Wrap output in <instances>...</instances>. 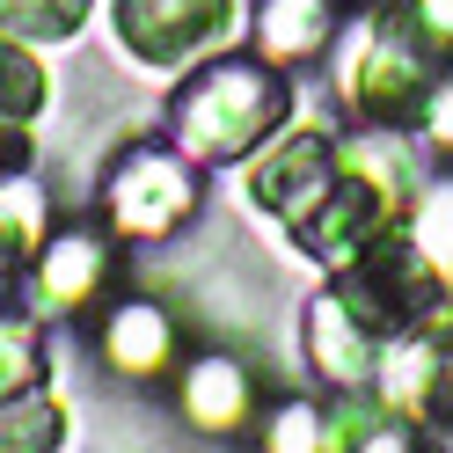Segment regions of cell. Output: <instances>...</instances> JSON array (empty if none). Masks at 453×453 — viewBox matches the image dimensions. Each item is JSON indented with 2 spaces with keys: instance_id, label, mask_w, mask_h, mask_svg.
<instances>
[{
  "instance_id": "obj_5",
  "label": "cell",
  "mask_w": 453,
  "mask_h": 453,
  "mask_svg": "<svg viewBox=\"0 0 453 453\" xmlns=\"http://www.w3.org/2000/svg\"><path fill=\"white\" fill-rule=\"evenodd\" d=\"M110 212H118V226H132V234H161V226H176L190 212V168L176 154H132L118 168V183H110Z\"/></svg>"
},
{
  "instance_id": "obj_15",
  "label": "cell",
  "mask_w": 453,
  "mask_h": 453,
  "mask_svg": "<svg viewBox=\"0 0 453 453\" xmlns=\"http://www.w3.org/2000/svg\"><path fill=\"white\" fill-rule=\"evenodd\" d=\"M96 264H103V249L88 234H59L44 249V300H81L96 286Z\"/></svg>"
},
{
  "instance_id": "obj_19",
  "label": "cell",
  "mask_w": 453,
  "mask_h": 453,
  "mask_svg": "<svg viewBox=\"0 0 453 453\" xmlns=\"http://www.w3.org/2000/svg\"><path fill=\"white\" fill-rule=\"evenodd\" d=\"M15 154H22V139H15V118H0V168H15Z\"/></svg>"
},
{
  "instance_id": "obj_7",
  "label": "cell",
  "mask_w": 453,
  "mask_h": 453,
  "mask_svg": "<svg viewBox=\"0 0 453 453\" xmlns=\"http://www.w3.org/2000/svg\"><path fill=\"white\" fill-rule=\"evenodd\" d=\"M388 395H403L432 432H453V322H432V336H403V351L388 358Z\"/></svg>"
},
{
  "instance_id": "obj_12",
  "label": "cell",
  "mask_w": 453,
  "mask_h": 453,
  "mask_svg": "<svg viewBox=\"0 0 453 453\" xmlns=\"http://www.w3.org/2000/svg\"><path fill=\"white\" fill-rule=\"evenodd\" d=\"M96 0H0V30L22 44H66Z\"/></svg>"
},
{
  "instance_id": "obj_8",
  "label": "cell",
  "mask_w": 453,
  "mask_h": 453,
  "mask_svg": "<svg viewBox=\"0 0 453 453\" xmlns=\"http://www.w3.org/2000/svg\"><path fill=\"white\" fill-rule=\"evenodd\" d=\"M336 30V0H264L257 8V44L264 59L293 66V59H315Z\"/></svg>"
},
{
  "instance_id": "obj_6",
  "label": "cell",
  "mask_w": 453,
  "mask_h": 453,
  "mask_svg": "<svg viewBox=\"0 0 453 453\" xmlns=\"http://www.w3.org/2000/svg\"><path fill=\"white\" fill-rule=\"evenodd\" d=\"M329 176H336L329 139H322V132H293V139H278V147H271L257 168H249V190H257V205L300 219V212L329 190Z\"/></svg>"
},
{
  "instance_id": "obj_18",
  "label": "cell",
  "mask_w": 453,
  "mask_h": 453,
  "mask_svg": "<svg viewBox=\"0 0 453 453\" xmlns=\"http://www.w3.org/2000/svg\"><path fill=\"white\" fill-rule=\"evenodd\" d=\"M424 132H432L439 147H453V73L439 81L432 96H424Z\"/></svg>"
},
{
  "instance_id": "obj_16",
  "label": "cell",
  "mask_w": 453,
  "mask_h": 453,
  "mask_svg": "<svg viewBox=\"0 0 453 453\" xmlns=\"http://www.w3.org/2000/svg\"><path fill=\"white\" fill-rule=\"evenodd\" d=\"M44 373V344L30 329H15V322H0V403H8V395H22Z\"/></svg>"
},
{
  "instance_id": "obj_13",
  "label": "cell",
  "mask_w": 453,
  "mask_h": 453,
  "mask_svg": "<svg viewBox=\"0 0 453 453\" xmlns=\"http://www.w3.org/2000/svg\"><path fill=\"white\" fill-rule=\"evenodd\" d=\"M44 96H51V81H44V66H37V51L0 30V118H15V125L37 118Z\"/></svg>"
},
{
  "instance_id": "obj_3",
  "label": "cell",
  "mask_w": 453,
  "mask_h": 453,
  "mask_svg": "<svg viewBox=\"0 0 453 453\" xmlns=\"http://www.w3.org/2000/svg\"><path fill=\"white\" fill-rule=\"evenodd\" d=\"M110 30L139 66H183L234 30V0H110Z\"/></svg>"
},
{
  "instance_id": "obj_4",
  "label": "cell",
  "mask_w": 453,
  "mask_h": 453,
  "mask_svg": "<svg viewBox=\"0 0 453 453\" xmlns=\"http://www.w3.org/2000/svg\"><path fill=\"white\" fill-rule=\"evenodd\" d=\"M293 234L307 257H322V264H351L365 242H380L388 234V190L373 176H358V168H336L329 190L293 219Z\"/></svg>"
},
{
  "instance_id": "obj_9",
  "label": "cell",
  "mask_w": 453,
  "mask_h": 453,
  "mask_svg": "<svg viewBox=\"0 0 453 453\" xmlns=\"http://www.w3.org/2000/svg\"><path fill=\"white\" fill-rule=\"evenodd\" d=\"M373 351H380V336H365L344 300H315V365L329 380H344V388L365 380L373 373Z\"/></svg>"
},
{
  "instance_id": "obj_14",
  "label": "cell",
  "mask_w": 453,
  "mask_h": 453,
  "mask_svg": "<svg viewBox=\"0 0 453 453\" xmlns=\"http://www.w3.org/2000/svg\"><path fill=\"white\" fill-rule=\"evenodd\" d=\"M249 410V380H242V365L234 358H205L190 373V417L197 424H234Z\"/></svg>"
},
{
  "instance_id": "obj_11",
  "label": "cell",
  "mask_w": 453,
  "mask_h": 453,
  "mask_svg": "<svg viewBox=\"0 0 453 453\" xmlns=\"http://www.w3.org/2000/svg\"><path fill=\"white\" fill-rule=\"evenodd\" d=\"M59 439H66L59 403H44L30 388L0 403V453H59Z\"/></svg>"
},
{
  "instance_id": "obj_2",
  "label": "cell",
  "mask_w": 453,
  "mask_h": 453,
  "mask_svg": "<svg viewBox=\"0 0 453 453\" xmlns=\"http://www.w3.org/2000/svg\"><path fill=\"white\" fill-rule=\"evenodd\" d=\"M336 300L358 315L365 336H417V322H432L439 315V300H446V271L424 257L417 242L403 234H380V242H365L358 257L344 264V286H336Z\"/></svg>"
},
{
  "instance_id": "obj_1",
  "label": "cell",
  "mask_w": 453,
  "mask_h": 453,
  "mask_svg": "<svg viewBox=\"0 0 453 453\" xmlns=\"http://www.w3.org/2000/svg\"><path fill=\"white\" fill-rule=\"evenodd\" d=\"M286 110H293V88L264 59H219L176 96V139L205 161H234L264 147Z\"/></svg>"
},
{
  "instance_id": "obj_17",
  "label": "cell",
  "mask_w": 453,
  "mask_h": 453,
  "mask_svg": "<svg viewBox=\"0 0 453 453\" xmlns=\"http://www.w3.org/2000/svg\"><path fill=\"white\" fill-rule=\"evenodd\" d=\"M271 453H315V410L307 403H286L271 417Z\"/></svg>"
},
{
  "instance_id": "obj_10",
  "label": "cell",
  "mask_w": 453,
  "mask_h": 453,
  "mask_svg": "<svg viewBox=\"0 0 453 453\" xmlns=\"http://www.w3.org/2000/svg\"><path fill=\"white\" fill-rule=\"evenodd\" d=\"M103 351H110V365H125V373H147V365L168 358V315H161V307H147V300L118 307L110 329H103Z\"/></svg>"
}]
</instances>
